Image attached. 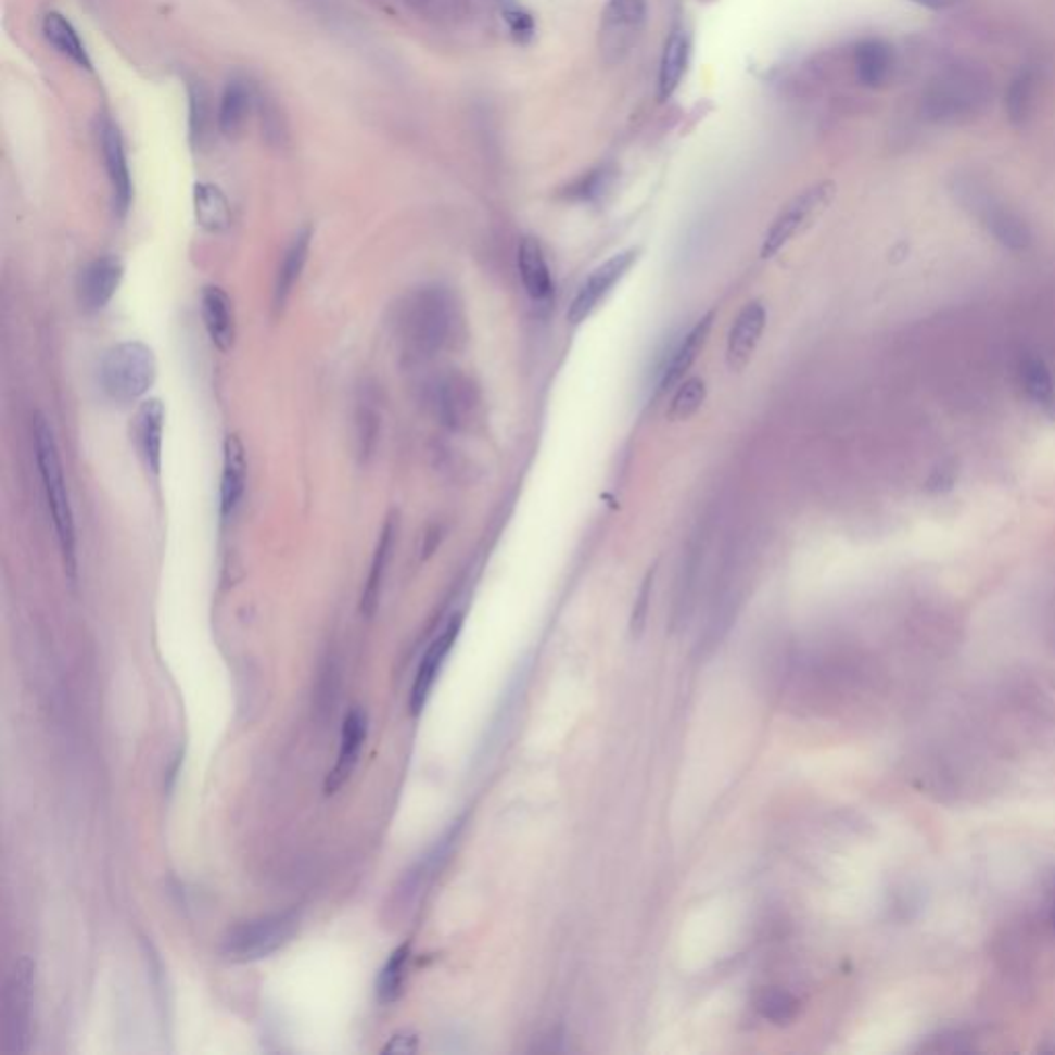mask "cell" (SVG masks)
Returning <instances> with one entry per match:
<instances>
[{
	"label": "cell",
	"instance_id": "cell-1",
	"mask_svg": "<svg viewBox=\"0 0 1055 1055\" xmlns=\"http://www.w3.org/2000/svg\"><path fill=\"white\" fill-rule=\"evenodd\" d=\"M396 326L406 353L412 359H429L458 341L462 314L449 289L427 284L403 302Z\"/></svg>",
	"mask_w": 1055,
	"mask_h": 1055
},
{
	"label": "cell",
	"instance_id": "cell-2",
	"mask_svg": "<svg viewBox=\"0 0 1055 1055\" xmlns=\"http://www.w3.org/2000/svg\"><path fill=\"white\" fill-rule=\"evenodd\" d=\"M34 447H36V462L40 468L41 485L43 495L48 501V509L52 516V524L56 530V538L61 545L64 568L71 577L77 575V530H75V516L71 508V497L64 481V470H62L61 454L54 440V431L48 425V421L36 415L34 419Z\"/></svg>",
	"mask_w": 1055,
	"mask_h": 1055
},
{
	"label": "cell",
	"instance_id": "cell-3",
	"mask_svg": "<svg viewBox=\"0 0 1055 1055\" xmlns=\"http://www.w3.org/2000/svg\"><path fill=\"white\" fill-rule=\"evenodd\" d=\"M157 378V359L151 346L126 341L103 355L100 384L105 396L118 405L141 401Z\"/></svg>",
	"mask_w": 1055,
	"mask_h": 1055
},
{
	"label": "cell",
	"instance_id": "cell-4",
	"mask_svg": "<svg viewBox=\"0 0 1055 1055\" xmlns=\"http://www.w3.org/2000/svg\"><path fill=\"white\" fill-rule=\"evenodd\" d=\"M297 910L264 915L245 921L225 936L221 953L233 963H254L281 951L300 930Z\"/></svg>",
	"mask_w": 1055,
	"mask_h": 1055
},
{
	"label": "cell",
	"instance_id": "cell-5",
	"mask_svg": "<svg viewBox=\"0 0 1055 1055\" xmlns=\"http://www.w3.org/2000/svg\"><path fill=\"white\" fill-rule=\"evenodd\" d=\"M36 967L31 958L21 956L15 961L7 988L2 1010V1052L27 1054L34 1037V981Z\"/></svg>",
	"mask_w": 1055,
	"mask_h": 1055
},
{
	"label": "cell",
	"instance_id": "cell-6",
	"mask_svg": "<svg viewBox=\"0 0 1055 1055\" xmlns=\"http://www.w3.org/2000/svg\"><path fill=\"white\" fill-rule=\"evenodd\" d=\"M832 199H835V183L829 180L812 183L811 188L796 194L790 203L777 213L772 227L767 229L761 244V258L770 260L777 252H781L790 244L793 238L804 233L829 208Z\"/></svg>",
	"mask_w": 1055,
	"mask_h": 1055
},
{
	"label": "cell",
	"instance_id": "cell-7",
	"mask_svg": "<svg viewBox=\"0 0 1055 1055\" xmlns=\"http://www.w3.org/2000/svg\"><path fill=\"white\" fill-rule=\"evenodd\" d=\"M986 100L988 81L975 71L954 68L932 82L926 96V107L936 120H956L958 116L977 112Z\"/></svg>",
	"mask_w": 1055,
	"mask_h": 1055
},
{
	"label": "cell",
	"instance_id": "cell-8",
	"mask_svg": "<svg viewBox=\"0 0 1055 1055\" xmlns=\"http://www.w3.org/2000/svg\"><path fill=\"white\" fill-rule=\"evenodd\" d=\"M429 405L442 425L452 431H467L479 421L481 394L465 373L449 371L429 387Z\"/></svg>",
	"mask_w": 1055,
	"mask_h": 1055
},
{
	"label": "cell",
	"instance_id": "cell-9",
	"mask_svg": "<svg viewBox=\"0 0 1055 1055\" xmlns=\"http://www.w3.org/2000/svg\"><path fill=\"white\" fill-rule=\"evenodd\" d=\"M639 258V250L630 247L614 256L607 263L600 264L589 272L588 279L580 284L573 302L569 305L568 320L571 325H582L609 297L610 291L625 279V275Z\"/></svg>",
	"mask_w": 1055,
	"mask_h": 1055
},
{
	"label": "cell",
	"instance_id": "cell-10",
	"mask_svg": "<svg viewBox=\"0 0 1055 1055\" xmlns=\"http://www.w3.org/2000/svg\"><path fill=\"white\" fill-rule=\"evenodd\" d=\"M648 20V0H609L600 23V48L609 61H621Z\"/></svg>",
	"mask_w": 1055,
	"mask_h": 1055
},
{
	"label": "cell",
	"instance_id": "cell-11",
	"mask_svg": "<svg viewBox=\"0 0 1055 1055\" xmlns=\"http://www.w3.org/2000/svg\"><path fill=\"white\" fill-rule=\"evenodd\" d=\"M965 203L971 206L975 215L981 219L983 227L992 233L995 242L1008 250H1027L1031 245V229L1016 213L1008 211L1004 204L995 203L992 196L969 190V199Z\"/></svg>",
	"mask_w": 1055,
	"mask_h": 1055
},
{
	"label": "cell",
	"instance_id": "cell-12",
	"mask_svg": "<svg viewBox=\"0 0 1055 1055\" xmlns=\"http://www.w3.org/2000/svg\"><path fill=\"white\" fill-rule=\"evenodd\" d=\"M765 326L767 307L761 300H752L738 312L726 345V361L732 371H740L751 361L752 353L765 332Z\"/></svg>",
	"mask_w": 1055,
	"mask_h": 1055
},
{
	"label": "cell",
	"instance_id": "cell-13",
	"mask_svg": "<svg viewBox=\"0 0 1055 1055\" xmlns=\"http://www.w3.org/2000/svg\"><path fill=\"white\" fill-rule=\"evenodd\" d=\"M124 266L116 256H102L87 264L79 277V304L85 312H100L112 302L123 283Z\"/></svg>",
	"mask_w": 1055,
	"mask_h": 1055
},
{
	"label": "cell",
	"instance_id": "cell-14",
	"mask_svg": "<svg viewBox=\"0 0 1055 1055\" xmlns=\"http://www.w3.org/2000/svg\"><path fill=\"white\" fill-rule=\"evenodd\" d=\"M460 627H462V617H454L449 623L446 625V630L440 633V637L429 646V650L425 651L421 664H419V670H417V676H415V683L410 687V713L419 715L423 708H425L427 699L431 695V689L437 681V674L440 670L444 666L446 662L447 653L454 648V641L460 633Z\"/></svg>",
	"mask_w": 1055,
	"mask_h": 1055
},
{
	"label": "cell",
	"instance_id": "cell-15",
	"mask_svg": "<svg viewBox=\"0 0 1055 1055\" xmlns=\"http://www.w3.org/2000/svg\"><path fill=\"white\" fill-rule=\"evenodd\" d=\"M102 151L105 171L112 186V199L116 213L124 217L132 204V178L126 160L123 135L114 123L102 124Z\"/></svg>",
	"mask_w": 1055,
	"mask_h": 1055
},
{
	"label": "cell",
	"instance_id": "cell-16",
	"mask_svg": "<svg viewBox=\"0 0 1055 1055\" xmlns=\"http://www.w3.org/2000/svg\"><path fill=\"white\" fill-rule=\"evenodd\" d=\"M366 711H361L359 708H353V710L346 713L345 722H343L341 747H339L336 765H334V770L328 773V777H326L325 791L328 796L339 790L345 784L346 779L351 777V773L355 772V767L359 763V754H361V749L366 745Z\"/></svg>",
	"mask_w": 1055,
	"mask_h": 1055
},
{
	"label": "cell",
	"instance_id": "cell-17",
	"mask_svg": "<svg viewBox=\"0 0 1055 1055\" xmlns=\"http://www.w3.org/2000/svg\"><path fill=\"white\" fill-rule=\"evenodd\" d=\"M163 427L165 408L162 401H144L135 417V440L144 467L155 476H160L162 472Z\"/></svg>",
	"mask_w": 1055,
	"mask_h": 1055
},
{
	"label": "cell",
	"instance_id": "cell-18",
	"mask_svg": "<svg viewBox=\"0 0 1055 1055\" xmlns=\"http://www.w3.org/2000/svg\"><path fill=\"white\" fill-rule=\"evenodd\" d=\"M518 270L528 297L536 304H545L555 293V279L547 256L536 238H524L518 247Z\"/></svg>",
	"mask_w": 1055,
	"mask_h": 1055
},
{
	"label": "cell",
	"instance_id": "cell-19",
	"mask_svg": "<svg viewBox=\"0 0 1055 1055\" xmlns=\"http://www.w3.org/2000/svg\"><path fill=\"white\" fill-rule=\"evenodd\" d=\"M711 326H713V312H708L701 320H697L690 326L689 332L678 341L670 355L669 364L662 369L660 376V392H666L670 387L678 386L689 371L690 366L697 361L699 353L708 343Z\"/></svg>",
	"mask_w": 1055,
	"mask_h": 1055
},
{
	"label": "cell",
	"instance_id": "cell-20",
	"mask_svg": "<svg viewBox=\"0 0 1055 1055\" xmlns=\"http://www.w3.org/2000/svg\"><path fill=\"white\" fill-rule=\"evenodd\" d=\"M201 316L211 343L221 353H227L233 346L236 322H233L231 300L221 287L215 284L204 287L201 293Z\"/></svg>",
	"mask_w": 1055,
	"mask_h": 1055
},
{
	"label": "cell",
	"instance_id": "cell-21",
	"mask_svg": "<svg viewBox=\"0 0 1055 1055\" xmlns=\"http://www.w3.org/2000/svg\"><path fill=\"white\" fill-rule=\"evenodd\" d=\"M245 449L238 435H227L224 444V472H221V488H219V509L221 518H233L236 509L245 491Z\"/></svg>",
	"mask_w": 1055,
	"mask_h": 1055
},
{
	"label": "cell",
	"instance_id": "cell-22",
	"mask_svg": "<svg viewBox=\"0 0 1055 1055\" xmlns=\"http://www.w3.org/2000/svg\"><path fill=\"white\" fill-rule=\"evenodd\" d=\"M689 36L683 27H678L666 38L664 52H662V59H660V73H658V96H660V100H669L674 96V91L681 87V82L685 79V73L689 68Z\"/></svg>",
	"mask_w": 1055,
	"mask_h": 1055
},
{
	"label": "cell",
	"instance_id": "cell-23",
	"mask_svg": "<svg viewBox=\"0 0 1055 1055\" xmlns=\"http://www.w3.org/2000/svg\"><path fill=\"white\" fill-rule=\"evenodd\" d=\"M396 532H398L396 518H387L386 524H384L382 532H380L378 547H376L373 559H371V568H369V575H367L366 588H364V596H361V614H366V617H371L376 612V609H378V605H380V596H382V586H384V577H386L387 563H390V557H392V550H394V543H396Z\"/></svg>",
	"mask_w": 1055,
	"mask_h": 1055
},
{
	"label": "cell",
	"instance_id": "cell-24",
	"mask_svg": "<svg viewBox=\"0 0 1055 1055\" xmlns=\"http://www.w3.org/2000/svg\"><path fill=\"white\" fill-rule=\"evenodd\" d=\"M853 68L857 81L866 87H882L893 71V50L882 40L860 41L853 50Z\"/></svg>",
	"mask_w": 1055,
	"mask_h": 1055
},
{
	"label": "cell",
	"instance_id": "cell-25",
	"mask_svg": "<svg viewBox=\"0 0 1055 1055\" xmlns=\"http://www.w3.org/2000/svg\"><path fill=\"white\" fill-rule=\"evenodd\" d=\"M309 245H312V229L305 227L287 247L281 266H279V272H277V281H275V307L277 309L284 307L287 300L291 297V293L295 289V284L300 281L305 263H307Z\"/></svg>",
	"mask_w": 1055,
	"mask_h": 1055
},
{
	"label": "cell",
	"instance_id": "cell-26",
	"mask_svg": "<svg viewBox=\"0 0 1055 1055\" xmlns=\"http://www.w3.org/2000/svg\"><path fill=\"white\" fill-rule=\"evenodd\" d=\"M41 31H43V38L48 40V43L52 48H56L62 56H66L68 61L75 62L81 68L91 71L89 52L79 38L77 29L73 27V23L66 20L64 15L56 13V11L46 13L43 20H41Z\"/></svg>",
	"mask_w": 1055,
	"mask_h": 1055
},
{
	"label": "cell",
	"instance_id": "cell-27",
	"mask_svg": "<svg viewBox=\"0 0 1055 1055\" xmlns=\"http://www.w3.org/2000/svg\"><path fill=\"white\" fill-rule=\"evenodd\" d=\"M194 215L196 224L208 233H224L231 225V206L227 196L215 183L201 182L194 186Z\"/></svg>",
	"mask_w": 1055,
	"mask_h": 1055
},
{
	"label": "cell",
	"instance_id": "cell-28",
	"mask_svg": "<svg viewBox=\"0 0 1055 1055\" xmlns=\"http://www.w3.org/2000/svg\"><path fill=\"white\" fill-rule=\"evenodd\" d=\"M250 102H252V96H250V89L244 81L233 79V81L227 82L224 96H221L219 116H217L219 130L224 132L225 137L236 135L244 126L247 112H250Z\"/></svg>",
	"mask_w": 1055,
	"mask_h": 1055
},
{
	"label": "cell",
	"instance_id": "cell-29",
	"mask_svg": "<svg viewBox=\"0 0 1055 1055\" xmlns=\"http://www.w3.org/2000/svg\"><path fill=\"white\" fill-rule=\"evenodd\" d=\"M408 954H410V946L408 944L398 946L394 953L390 954L386 965L382 967V971L378 975L376 995H378V1002L380 1004L387 1006V1004L396 1002L401 997V994H403Z\"/></svg>",
	"mask_w": 1055,
	"mask_h": 1055
},
{
	"label": "cell",
	"instance_id": "cell-30",
	"mask_svg": "<svg viewBox=\"0 0 1055 1055\" xmlns=\"http://www.w3.org/2000/svg\"><path fill=\"white\" fill-rule=\"evenodd\" d=\"M1022 386L1031 401L1055 417V386L1050 369L1041 359H1027L1022 366Z\"/></svg>",
	"mask_w": 1055,
	"mask_h": 1055
},
{
	"label": "cell",
	"instance_id": "cell-31",
	"mask_svg": "<svg viewBox=\"0 0 1055 1055\" xmlns=\"http://www.w3.org/2000/svg\"><path fill=\"white\" fill-rule=\"evenodd\" d=\"M706 394H708V387H706V382L701 378H689V380H683L672 401H670L669 406V419L678 423V421H687L690 419L701 405L706 401Z\"/></svg>",
	"mask_w": 1055,
	"mask_h": 1055
},
{
	"label": "cell",
	"instance_id": "cell-32",
	"mask_svg": "<svg viewBox=\"0 0 1055 1055\" xmlns=\"http://www.w3.org/2000/svg\"><path fill=\"white\" fill-rule=\"evenodd\" d=\"M369 405L371 403H367V398H364V403L359 405V410H357V442H359V454L361 456L371 454L373 444L378 440V425H380L378 410Z\"/></svg>",
	"mask_w": 1055,
	"mask_h": 1055
},
{
	"label": "cell",
	"instance_id": "cell-33",
	"mask_svg": "<svg viewBox=\"0 0 1055 1055\" xmlns=\"http://www.w3.org/2000/svg\"><path fill=\"white\" fill-rule=\"evenodd\" d=\"M1033 82H1035L1033 81V77L1029 73H1025L1010 87V93H1008V114H1010L1013 120L1020 123L1029 114L1031 103H1033V96H1035Z\"/></svg>",
	"mask_w": 1055,
	"mask_h": 1055
},
{
	"label": "cell",
	"instance_id": "cell-34",
	"mask_svg": "<svg viewBox=\"0 0 1055 1055\" xmlns=\"http://www.w3.org/2000/svg\"><path fill=\"white\" fill-rule=\"evenodd\" d=\"M759 1010L761 1015L765 1018H770L773 1022L777 1025H784L788 1022L791 1016L796 1015L798 1010V1002L791 997L790 994H784V992H770V994L763 995L761 1002H759Z\"/></svg>",
	"mask_w": 1055,
	"mask_h": 1055
},
{
	"label": "cell",
	"instance_id": "cell-35",
	"mask_svg": "<svg viewBox=\"0 0 1055 1055\" xmlns=\"http://www.w3.org/2000/svg\"><path fill=\"white\" fill-rule=\"evenodd\" d=\"M188 98H190V137L192 141L201 142L208 126V103L203 87L196 82L190 85Z\"/></svg>",
	"mask_w": 1055,
	"mask_h": 1055
},
{
	"label": "cell",
	"instance_id": "cell-36",
	"mask_svg": "<svg viewBox=\"0 0 1055 1055\" xmlns=\"http://www.w3.org/2000/svg\"><path fill=\"white\" fill-rule=\"evenodd\" d=\"M504 21L508 23L509 34L518 43H528L534 38V17L528 13L526 9L509 2L504 7Z\"/></svg>",
	"mask_w": 1055,
	"mask_h": 1055
},
{
	"label": "cell",
	"instance_id": "cell-37",
	"mask_svg": "<svg viewBox=\"0 0 1055 1055\" xmlns=\"http://www.w3.org/2000/svg\"><path fill=\"white\" fill-rule=\"evenodd\" d=\"M653 577H656V568L648 571L641 588H639V594H637V600H635V607H633V614H631V633L635 637L641 635V631L646 627V621H648V610H650L651 600V589H653Z\"/></svg>",
	"mask_w": 1055,
	"mask_h": 1055
},
{
	"label": "cell",
	"instance_id": "cell-38",
	"mask_svg": "<svg viewBox=\"0 0 1055 1055\" xmlns=\"http://www.w3.org/2000/svg\"><path fill=\"white\" fill-rule=\"evenodd\" d=\"M419 1047V1035L412 1031H398L387 1041L384 1054H415Z\"/></svg>",
	"mask_w": 1055,
	"mask_h": 1055
},
{
	"label": "cell",
	"instance_id": "cell-39",
	"mask_svg": "<svg viewBox=\"0 0 1055 1055\" xmlns=\"http://www.w3.org/2000/svg\"><path fill=\"white\" fill-rule=\"evenodd\" d=\"M912 2L919 4V7H926V9H933V11H942V9L954 7L958 0H912Z\"/></svg>",
	"mask_w": 1055,
	"mask_h": 1055
},
{
	"label": "cell",
	"instance_id": "cell-40",
	"mask_svg": "<svg viewBox=\"0 0 1055 1055\" xmlns=\"http://www.w3.org/2000/svg\"><path fill=\"white\" fill-rule=\"evenodd\" d=\"M1054 924H1055V912H1054Z\"/></svg>",
	"mask_w": 1055,
	"mask_h": 1055
}]
</instances>
